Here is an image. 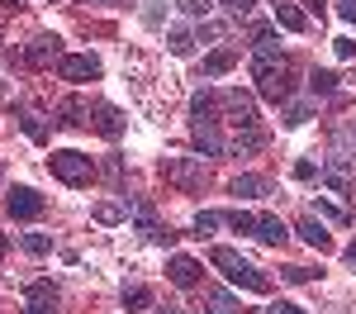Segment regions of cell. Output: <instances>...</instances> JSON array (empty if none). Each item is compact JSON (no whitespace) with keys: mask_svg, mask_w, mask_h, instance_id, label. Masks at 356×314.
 <instances>
[{"mask_svg":"<svg viewBox=\"0 0 356 314\" xmlns=\"http://www.w3.org/2000/svg\"><path fill=\"white\" fill-rule=\"evenodd\" d=\"M252 77H257V91L271 100V105H280V100H290V91H295V72H290V57H252Z\"/></svg>","mask_w":356,"mask_h":314,"instance_id":"obj_1","label":"cell"},{"mask_svg":"<svg viewBox=\"0 0 356 314\" xmlns=\"http://www.w3.org/2000/svg\"><path fill=\"white\" fill-rule=\"evenodd\" d=\"M209 262H214V267H219L233 285H243V290H252V295H266V290H271V281H266V276H261L247 257L233 253V248H214V253H209Z\"/></svg>","mask_w":356,"mask_h":314,"instance_id":"obj_2","label":"cell"},{"mask_svg":"<svg viewBox=\"0 0 356 314\" xmlns=\"http://www.w3.org/2000/svg\"><path fill=\"white\" fill-rule=\"evenodd\" d=\"M48 167H53V176H57V181H67V186H90V181H95V162H90L86 152H76V148L53 152Z\"/></svg>","mask_w":356,"mask_h":314,"instance_id":"obj_3","label":"cell"},{"mask_svg":"<svg viewBox=\"0 0 356 314\" xmlns=\"http://www.w3.org/2000/svg\"><path fill=\"white\" fill-rule=\"evenodd\" d=\"M5 210H10V219H19V224H33V219L48 210V200L38 196L33 186H15V191L5 196Z\"/></svg>","mask_w":356,"mask_h":314,"instance_id":"obj_4","label":"cell"},{"mask_svg":"<svg viewBox=\"0 0 356 314\" xmlns=\"http://www.w3.org/2000/svg\"><path fill=\"white\" fill-rule=\"evenodd\" d=\"M57 72H62V81H100V57L95 53H67L57 62Z\"/></svg>","mask_w":356,"mask_h":314,"instance_id":"obj_5","label":"cell"},{"mask_svg":"<svg viewBox=\"0 0 356 314\" xmlns=\"http://www.w3.org/2000/svg\"><path fill=\"white\" fill-rule=\"evenodd\" d=\"M62 57L67 53H62V38H57V33H38V38L24 48L29 67H53V62H62Z\"/></svg>","mask_w":356,"mask_h":314,"instance_id":"obj_6","label":"cell"},{"mask_svg":"<svg viewBox=\"0 0 356 314\" xmlns=\"http://www.w3.org/2000/svg\"><path fill=\"white\" fill-rule=\"evenodd\" d=\"M219 105L233 114V124H238V129H257V124H261V119H257V105L247 100L243 91H219Z\"/></svg>","mask_w":356,"mask_h":314,"instance_id":"obj_7","label":"cell"},{"mask_svg":"<svg viewBox=\"0 0 356 314\" xmlns=\"http://www.w3.org/2000/svg\"><path fill=\"white\" fill-rule=\"evenodd\" d=\"M24 300H29V310H38V314H57L62 290H57L53 281H29L24 285Z\"/></svg>","mask_w":356,"mask_h":314,"instance_id":"obj_8","label":"cell"},{"mask_svg":"<svg viewBox=\"0 0 356 314\" xmlns=\"http://www.w3.org/2000/svg\"><path fill=\"white\" fill-rule=\"evenodd\" d=\"M191 139H195V148H200L204 157H214V152H223V148H228L214 119H191Z\"/></svg>","mask_w":356,"mask_h":314,"instance_id":"obj_9","label":"cell"},{"mask_svg":"<svg viewBox=\"0 0 356 314\" xmlns=\"http://www.w3.org/2000/svg\"><path fill=\"white\" fill-rule=\"evenodd\" d=\"M162 171H166V181H176V186H186V191H200V186H204V167H200V162H176V157H166Z\"/></svg>","mask_w":356,"mask_h":314,"instance_id":"obj_10","label":"cell"},{"mask_svg":"<svg viewBox=\"0 0 356 314\" xmlns=\"http://www.w3.org/2000/svg\"><path fill=\"white\" fill-rule=\"evenodd\" d=\"M318 176H323V181H328L332 191H337V196H352V162H347V157H332V162H323V167H318Z\"/></svg>","mask_w":356,"mask_h":314,"instance_id":"obj_11","label":"cell"},{"mask_svg":"<svg viewBox=\"0 0 356 314\" xmlns=\"http://www.w3.org/2000/svg\"><path fill=\"white\" fill-rule=\"evenodd\" d=\"M247 38H252V57H280V33L271 24H252Z\"/></svg>","mask_w":356,"mask_h":314,"instance_id":"obj_12","label":"cell"},{"mask_svg":"<svg viewBox=\"0 0 356 314\" xmlns=\"http://www.w3.org/2000/svg\"><path fill=\"white\" fill-rule=\"evenodd\" d=\"M275 24L290 29V33H309V15H304L295 0H275Z\"/></svg>","mask_w":356,"mask_h":314,"instance_id":"obj_13","label":"cell"},{"mask_svg":"<svg viewBox=\"0 0 356 314\" xmlns=\"http://www.w3.org/2000/svg\"><path fill=\"white\" fill-rule=\"evenodd\" d=\"M166 276H171V281L176 285H195L200 281V262H195V257H171V262H166Z\"/></svg>","mask_w":356,"mask_h":314,"instance_id":"obj_14","label":"cell"},{"mask_svg":"<svg viewBox=\"0 0 356 314\" xmlns=\"http://www.w3.org/2000/svg\"><path fill=\"white\" fill-rule=\"evenodd\" d=\"M95 119H90V124H95V129H100V134H105V139H119V134H124V114L114 110V105H95Z\"/></svg>","mask_w":356,"mask_h":314,"instance_id":"obj_15","label":"cell"},{"mask_svg":"<svg viewBox=\"0 0 356 314\" xmlns=\"http://www.w3.org/2000/svg\"><path fill=\"white\" fill-rule=\"evenodd\" d=\"M233 196L261 200V196H271V181H266V176H233Z\"/></svg>","mask_w":356,"mask_h":314,"instance_id":"obj_16","label":"cell"},{"mask_svg":"<svg viewBox=\"0 0 356 314\" xmlns=\"http://www.w3.org/2000/svg\"><path fill=\"white\" fill-rule=\"evenodd\" d=\"M295 233H300V238H304V243H309V248H318V253H328V248H332L328 228L318 224V219H300V228H295Z\"/></svg>","mask_w":356,"mask_h":314,"instance_id":"obj_17","label":"cell"},{"mask_svg":"<svg viewBox=\"0 0 356 314\" xmlns=\"http://www.w3.org/2000/svg\"><path fill=\"white\" fill-rule=\"evenodd\" d=\"M233 67H238V48H214V53L204 57V77H223Z\"/></svg>","mask_w":356,"mask_h":314,"instance_id":"obj_18","label":"cell"},{"mask_svg":"<svg viewBox=\"0 0 356 314\" xmlns=\"http://www.w3.org/2000/svg\"><path fill=\"white\" fill-rule=\"evenodd\" d=\"M252 238H261V243H285V238H290V228L280 224L275 214H257V233H252Z\"/></svg>","mask_w":356,"mask_h":314,"instance_id":"obj_19","label":"cell"},{"mask_svg":"<svg viewBox=\"0 0 356 314\" xmlns=\"http://www.w3.org/2000/svg\"><path fill=\"white\" fill-rule=\"evenodd\" d=\"M214 110H219V91H195L191 95V119H214Z\"/></svg>","mask_w":356,"mask_h":314,"instance_id":"obj_20","label":"cell"},{"mask_svg":"<svg viewBox=\"0 0 356 314\" xmlns=\"http://www.w3.org/2000/svg\"><path fill=\"white\" fill-rule=\"evenodd\" d=\"M204 314H243V310H238V300L228 290H209L204 295Z\"/></svg>","mask_w":356,"mask_h":314,"instance_id":"obj_21","label":"cell"},{"mask_svg":"<svg viewBox=\"0 0 356 314\" xmlns=\"http://www.w3.org/2000/svg\"><path fill=\"white\" fill-rule=\"evenodd\" d=\"M309 91H314V100H318V95H332V91H337V72L314 67V72H309Z\"/></svg>","mask_w":356,"mask_h":314,"instance_id":"obj_22","label":"cell"},{"mask_svg":"<svg viewBox=\"0 0 356 314\" xmlns=\"http://www.w3.org/2000/svg\"><path fill=\"white\" fill-rule=\"evenodd\" d=\"M166 48H171L176 57H191L195 53V33L191 29H171V33H166Z\"/></svg>","mask_w":356,"mask_h":314,"instance_id":"obj_23","label":"cell"},{"mask_svg":"<svg viewBox=\"0 0 356 314\" xmlns=\"http://www.w3.org/2000/svg\"><path fill=\"white\" fill-rule=\"evenodd\" d=\"M19 248H24L29 257H48L53 253V238H48V233H19Z\"/></svg>","mask_w":356,"mask_h":314,"instance_id":"obj_24","label":"cell"},{"mask_svg":"<svg viewBox=\"0 0 356 314\" xmlns=\"http://www.w3.org/2000/svg\"><path fill=\"white\" fill-rule=\"evenodd\" d=\"M228 148H233V152H257V148H266V134H261V129H243Z\"/></svg>","mask_w":356,"mask_h":314,"instance_id":"obj_25","label":"cell"},{"mask_svg":"<svg viewBox=\"0 0 356 314\" xmlns=\"http://www.w3.org/2000/svg\"><path fill=\"white\" fill-rule=\"evenodd\" d=\"M119 300H124V310H147V305H152V290H147V285H124Z\"/></svg>","mask_w":356,"mask_h":314,"instance_id":"obj_26","label":"cell"},{"mask_svg":"<svg viewBox=\"0 0 356 314\" xmlns=\"http://www.w3.org/2000/svg\"><path fill=\"white\" fill-rule=\"evenodd\" d=\"M19 119H24V134H29V139H33V143H43V139H48V124H43V119H38V114H33V110H24V114H19Z\"/></svg>","mask_w":356,"mask_h":314,"instance_id":"obj_27","label":"cell"},{"mask_svg":"<svg viewBox=\"0 0 356 314\" xmlns=\"http://www.w3.org/2000/svg\"><path fill=\"white\" fill-rule=\"evenodd\" d=\"M223 224H233L238 233H257V214H247V210H233V214H223Z\"/></svg>","mask_w":356,"mask_h":314,"instance_id":"obj_28","label":"cell"},{"mask_svg":"<svg viewBox=\"0 0 356 314\" xmlns=\"http://www.w3.org/2000/svg\"><path fill=\"white\" fill-rule=\"evenodd\" d=\"M124 219H129V214H124V210H119V205H95V224H124Z\"/></svg>","mask_w":356,"mask_h":314,"instance_id":"obj_29","label":"cell"},{"mask_svg":"<svg viewBox=\"0 0 356 314\" xmlns=\"http://www.w3.org/2000/svg\"><path fill=\"white\" fill-rule=\"evenodd\" d=\"M314 210H318L323 219H332V224H352V214H347V210H337V205H328V200H314Z\"/></svg>","mask_w":356,"mask_h":314,"instance_id":"obj_30","label":"cell"},{"mask_svg":"<svg viewBox=\"0 0 356 314\" xmlns=\"http://www.w3.org/2000/svg\"><path fill=\"white\" fill-rule=\"evenodd\" d=\"M219 224H223V214H214V210H200L195 214V233H214Z\"/></svg>","mask_w":356,"mask_h":314,"instance_id":"obj_31","label":"cell"},{"mask_svg":"<svg viewBox=\"0 0 356 314\" xmlns=\"http://www.w3.org/2000/svg\"><path fill=\"white\" fill-rule=\"evenodd\" d=\"M309 114H314V100H304V105H290V110H285V124L295 129V124H304Z\"/></svg>","mask_w":356,"mask_h":314,"instance_id":"obj_32","label":"cell"},{"mask_svg":"<svg viewBox=\"0 0 356 314\" xmlns=\"http://www.w3.org/2000/svg\"><path fill=\"white\" fill-rule=\"evenodd\" d=\"M280 276H285V281H295V285H304V281H314L318 272H314V267H285Z\"/></svg>","mask_w":356,"mask_h":314,"instance_id":"obj_33","label":"cell"},{"mask_svg":"<svg viewBox=\"0 0 356 314\" xmlns=\"http://www.w3.org/2000/svg\"><path fill=\"white\" fill-rule=\"evenodd\" d=\"M181 10L195 15V19H209V10H214V5H209V0H181Z\"/></svg>","mask_w":356,"mask_h":314,"instance_id":"obj_34","label":"cell"},{"mask_svg":"<svg viewBox=\"0 0 356 314\" xmlns=\"http://www.w3.org/2000/svg\"><path fill=\"white\" fill-rule=\"evenodd\" d=\"M314 176H318V162L300 157V162H295V181H314Z\"/></svg>","mask_w":356,"mask_h":314,"instance_id":"obj_35","label":"cell"},{"mask_svg":"<svg viewBox=\"0 0 356 314\" xmlns=\"http://www.w3.org/2000/svg\"><path fill=\"white\" fill-rule=\"evenodd\" d=\"M332 48H337V57H342V62H352V57H356V43H352V38H332Z\"/></svg>","mask_w":356,"mask_h":314,"instance_id":"obj_36","label":"cell"},{"mask_svg":"<svg viewBox=\"0 0 356 314\" xmlns=\"http://www.w3.org/2000/svg\"><path fill=\"white\" fill-rule=\"evenodd\" d=\"M337 15H342L347 24H356V0H337Z\"/></svg>","mask_w":356,"mask_h":314,"instance_id":"obj_37","label":"cell"},{"mask_svg":"<svg viewBox=\"0 0 356 314\" xmlns=\"http://www.w3.org/2000/svg\"><path fill=\"white\" fill-rule=\"evenodd\" d=\"M266 314H314V310H304V305H285V300H280V305H271Z\"/></svg>","mask_w":356,"mask_h":314,"instance_id":"obj_38","label":"cell"},{"mask_svg":"<svg viewBox=\"0 0 356 314\" xmlns=\"http://www.w3.org/2000/svg\"><path fill=\"white\" fill-rule=\"evenodd\" d=\"M105 176L119 181V176H124V162H119V157H105Z\"/></svg>","mask_w":356,"mask_h":314,"instance_id":"obj_39","label":"cell"},{"mask_svg":"<svg viewBox=\"0 0 356 314\" xmlns=\"http://www.w3.org/2000/svg\"><path fill=\"white\" fill-rule=\"evenodd\" d=\"M223 5H228V10H233V15H247V10H252V5H257V0H223Z\"/></svg>","mask_w":356,"mask_h":314,"instance_id":"obj_40","label":"cell"},{"mask_svg":"<svg viewBox=\"0 0 356 314\" xmlns=\"http://www.w3.org/2000/svg\"><path fill=\"white\" fill-rule=\"evenodd\" d=\"M342 257H347V267H352V272H356V243H352V248H347V253H342Z\"/></svg>","mask_w":356,"mask_h":314,"instance_id":"obj_41","label":"cell"},{"mask_svg":"<svg viewBox=\"0 0 356 314\" xmlns=\"http://www.w3.org/2000/svg\"><path fill=\"white\" fill-rule=\"evenodd\" d=\"M86 5H90V0H86ZM95 5H119V0H95Z\"/></svg>","mask_w":356,"mask_h":314,"instance_id":"obj_42","label":"cell"},{"mask_svg":"<svg viewBox=\"0 0 356 314\" xmlns=\"http://www.w3.org/2000/svg\"><path fill=\"white\" fill-rule=\"evenodd\" d=\"M157 314H176V310H157Z\"/></svg>","mask_w":356,"mask_h":314,"instance_id":"obj_43","label":"cell"},{"mask_svg":"<svg viewBox=\"0 0 356 314\" xmlns=\"http://www.w3.org/2000/svg\"><path fill=\"white\" fill-rule=\"evenodd\" d=\"M0 253H5V238H0Z\"/></svg>","mask_w":356,"mask_h":314,"instance_id":"obj_44","label":"cell"},{"mask_svg":"<svg viewBox=\"0 0 356 314\" xmlns=\"http://www.w3.org/2000/svg\"><path fill=\"white\" fill-rule=\"evenodd\" d=\"M0 95H5V81H0Z\"/></svg>","mask_w":356,"mask_h":314,"instance_id":"obj_45","label":"cell"},{"mask_svg":"<svg viewBox=\"0 0 356 314\" xmlns=\"http://www.w3.org/2000/svg\"><path fill=\"white\" fill-rule=\"evenodd\" d=\"M352 139H356V124H352Z\"/></svg>","mask_w":356,"mask_h":314,"instance_id":"obj_46","label":"cell"},{"mask_svg":"<svg viewBox=\"0 0 356 314\" xmlns=\"http://www.w3.org/2000/svg\"><path fill=\"white\" fill-rule=\"evenodd\" d=\"M24 314H38V310H24Z\"/></svg>","mask_w":356,"mask_h":314,"instance_id":"obj_47","label":"cell"}]
</instances>
